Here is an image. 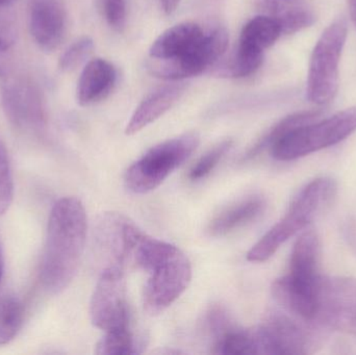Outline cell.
Instances as JSON below:
<instances>
[{
	"mask_svg": "<svg viewBox=\"0 0 356 355\" xmlns=\"http://www.w3.org/2000/svg\"><path fill=\"white\" fill-rule=\"evenodd\" d=\"M321 115L322 110H313L286 117L249 150L244 160L265 149L280 162L297 160L336 145L356 131V106L318 121Z\"/></svg>",
	"mask_w": 356,
	"mask_h": 355,
	"instance_id": "obj_1",
	"label": "cell"
},
{
	"mask_svg": "<svg viewBox=\"0 0 356 355\" xmlns=\"http://www.w3.org/2000/svg\"><path fill=\"white\" fill-rule=\"evenodd\" d=\"M87 233V213L81 200H58L48 219L40 268V281L47 293H62L72 283L85 251Z\"/></svg>",
	"mask_w": 356,
	"mask_h": 355,
	"instance_id": "obj_2",
	"label": "cell"
},
{
	"mask_svg": "<svg viewBox=\"0 0 356 355\" xmlns=\"http://www.w3.org/2000/svg\"><path fill=\"white\" fill-rule=\"evenodd\" d=\"M127 256V264L149 275L143 293V306L152 316L161 314L182 295L192 267L186 254L172 244L154 239L138 229Z\"/></svg>",
	"mask_w": 356,
	"mask_h": 355,
	"instance_id": "obj_3",
	"label": "cell"
},
{
	"mask_svg": "<svg viewBox=\"0 0 356 355\" xmlns=\"http://www.w3.org/2000/svg\"><path fill=\"white\" fill-rule=\"evenodd\" d=\"M320 241L317 233L307 231L297 239L291 254L290 271L276 279L272 294L289 313L305 321L315 320L316 302L321 275Z\"/></svg>",
	"mask_w": 356,
	"mask_h": 355,
	"instance_id": "obj_4",
	"label": "cell"
},
{
	"mask_svg": "<svg viewBox=\"0 0 356 355\" xmlns=\"http://www.w3.org/2000/svg\"><path fill=\"white\" fill-rule=\"evenodd\" d=\"M336 192V183L327 177H320L307 183L295 196L284 218L249 250L248 261L263 263L272 258L282 244L305 229L330 206Z\"/></svg>",
	"mask_w": 356,
	"mask_h": 355,
	"instance_id": "obj_5",
	"label": "cell"
},
{
	"mask_svg": "<svg viewBox=\"0 0 356 355\" xmlns=\"http://www.w3.org/2000/svg\"><path fill=\"white\" fill-rule=\"evenodd\" d=\"M198 145L199 137L195 133L158 144L129 167L125 174V185L136 194L154 191L190 158Z\"/></svg>",
	"mask_w": 356,
	"mask_h": 355,
	"instance_id": "obj_6",
	"label": "cell"
},
{
	"mask_svg": "<svg viewBox=\"0 0 356 355\" xmlns=\"http://www.w3.org/2000/svg\"><path fill=\"white\" fill-rule=\"evenodd\" d=\"M345 19L332 22L318 40L309 62L307 94L318 106L330 104L339 89V66L347 39Z\"/></svg>",
	"mask_w": 356,
	"mask_h": 355,
	"instance_id": "obj_7",
	"label": "cell"
},
{
	"mask_svg": "<svg viewBox=\"0 0 356 355\" xmlns=\"http://www.w3.org/2000/svg\"><path fill=\"white\" fill-rule=\"evenodd\" d=\"M1 104L8 122L25 133H39L47 121L45 99L29 77L10 72L0 79Z\"/></svg>",
	"mask_w": 356,
	"mask_h": 355,
	"instance_id": "obj_8",
	"label": "cell"
},
{
	"mask_svg": "<svg viewBox=\"0 0 356 355\" xmlns=\"http://www.w3.org/2000/svg\"><path fill=\"white\" fill-rule=\"evenodd\" d=\"M90 318L94 327L104 333L129 329L124 269H102L90 302Z\"/></svg>",
	"mask_w": 356,
	"mask_h": 355,
	"instance_id": "obj_9",
	"label": "cell"
},
{
	"mask_svg": "<svg viewBox=\"0 0 356 355\" xmlns=\"http://www.w3.org/2000/svg\"><path fill=\"white\" fill-rule=\"evenodd\" d=\"M315 320L330 329L356 336V279L321 277Z\"/></svg>",
	"mask_w": 356,
	"mask_h": 355,
	"instance_id": "obj_10",
	"label": "cell"
},
{
	"mask_svg": "<svg viewBox=\"0 0 356 355\" xmlns=\"http://www.w3.org/2000/svg\"><path fill=\"white\" fill-rule=\"evenodd\" d=\"M253 333L257 354H307L311 348L307 331L280 313L270 314Z\"/></svg>",
	"mask_w": 356,
	"mask_h": 355,
	"instance_id": "obj_11",
	"label": "cell"
},
{
	"mask_svg": "<svg viewBox=\"0 0 356 355\" xmlns=\"http://www.w3.org/2000/svg\"><path fill=\"white\" fill-rule=\"evenodd\" d=\"M228 41L229 38L226 29L218 27L209 33H205L198 49L188 60L181 63L150 60L148 69L156 77L169 81L197 76L225 53Z\"/></svg>",
	"mask_w": 356,
	"mask_h": 355,
	"instance_id": "obj_12",
	"label": "cell"
},
{
	"mask_svg": "<svg viewBox=\"0 0 356 355\" xmlns=\"http://www.w3.org/2000/svg\"><path fill=\"white\" fill-rule=\"evenodd\" d=\"M29 21L31 37L43 51H54L62 43L66 16L60 0H31Z\"/></svg>",
	"mask_w": 356,
	"mask_h": 355,
	"instance_id": "obj_13",
	"label": "cell"
},
{
	"mask_svg": "<svg viewBox=\"0 0 356 355\" xmlns=\"http://www.w3.org/2000/svg\"><path fill=\"white\" fill-rule=\"evenodd\" d=\"M205 33L194 22H184L165 31L149 49L152 60L181 63L198 49Z\"/></svg>",
	"mask_w": 356,
	"mask_h": 355,
	"instance_id": "obj_14",
	"label": "cell"
},
{
	"mask_svg": "<svg viewBox=\"0 0 356 355\" xmlns=\"http://www.w3.org/2000/svg\"><path fill=\"white\" fill-rule=\"evenodd\" d=\"M115 67L104 58H93L86 64L77 83L76 98L81 106L104 100L116 83Z\"/></svg>",
	"mask_w": 356,
	"mask_h": 355,
	"instance_id": "obj_15",
	"label": "cell"
},
{
	"mask_svg": "<svg viewBox=\"0 0 356 355\" xmlns=\"http://www.w3.org/2000/svg\"><path fill=\"white\" fill-rule=\"evenodd\" d=\"M261 15L278 23L282 35H292L312 26L316 16L311 8L297 0H254Z\"/></svg>",
	"mask_w": 356,
	"mask_h": 355,
	"instance_id": "obj_16",
	"label": "cell"
},
{
	"mask_svg": "<svg viewBox=\"0 0 356 355\" xmlns=\"http://www.w3.org/2000/svg\"><path fill=\"white\" fill-rule=\"evenodd\" d=\"M182 93L184 87L178 85H166L152 92L134 112L125 129L127 135H136L158 120L175 106Z\"/></svg>",
	"mask_w": 356,
	"mask_h": 355,
	"instance_id": "obj_17",
	"label": "cell"
},
{
	"mask_svg": "<svg viewBox=\"0 0 356 355\" xmlns=\"http://www.w3.org/2000/svg\"><path fill=\"white\" fill-rule=\"evenodd\" d=\"M266 200L261 196H250L229 206L209 223V233L213 237L227 235L244 225L254 221L263 214Z\"/></svg>",
	"mask_w": 356,
	"mask_h": 355,
	"instance_id": "obj_18",
	"label": "cell"
},
{
	"mask_svg": "<svg viewBox=\"0 0 356 355\" xmlns=\"http://www.w3.org/2000/svg\"><path fill=\"white\" fill-rule=\"evenodd\" d=\"M282 35V28L276 21L265 15H259L251 19L243 27L238 46L264 52L273 45Z\"/></svg>",
	"mask_w": 356,
	"mask_h": 355,
	"instance_id": "obj_19",
	"label": "cell"
},
{
	"mask_svg": "<svg viewBox=\"0 0 356 355\" xmlns=\"http://www.w3.org/2000/svg\"><path fill=\"white\" fill-rule=\"evenodd\" d=\"M24 319V306L14 295L0 297V346L6 345L18 335Z\"/></svg>",
	"mask_w": 356,
	"mask_h": 355,
	"instance_id": "obj_20",
	"label": "cell"
},
{
	"mask_svg": "<svg viewBox=\"0 0 356 355\" xmlns=\"http://www.w3.org/2000/svg\"><path fill=\"white\" fill-rule=\"evenodd\" d=\"M213 354L222 355L257 354L253 329L234 327L213 341Z\"/></svg>",
	"mask_w": 356,
	"mask_h": 355,
	"instance_id": "obj_21",
	"label": "cell"
},
{
	"mask_svg": "<svg viewBox=\"0 0 356 355\" xmlns=\"http://www.w3.org/2000/svg\"><path fill=\"white\" fill-rule=\"evenodd\" d=\"M143 344L129 329L108 331L104 333L96 346V354L100 355H129L141 352Z\"/></svg>",
	"mask_w": 356,
	"mask_h": 355,
	"instance_id": "obj_22",
	"label": "cell"
},
{
	"mask_svg": "<svg viewBox=\"0 0 356 355\" xmlns=\"http://www.w3.org/2000/svg\"><path fill=\"white\" fill-rule=\"evenodd\" d=\"M94 49L93 40L81 37L73 42L60 56L58 67L64 72H71L86 62Z\"/></svg>",
	"mask_w": 356,
	"mask_h": 355,
	"instance_id": "obj_23",
	"label": "cell"
},
{
	"mask_svg": "<svg viewBox=\"0 0 356 355\" xmlns=\"http://www.w3.org/2000/svg\"><path fill=\"white\" fill-rule=\"evenodd\" d=\"M232 145H234V142L232 140H226V141L218 144L213 149L207 151L204 156H201L198 162L193 166L190 173H188L190 179H192V181H199V179H202L207 176L215 169V167L219 164L220 160L223 158V156L232 149Z\"/></svg>",
	"mask_w": 356,
	"mask_h": 355,
	"instance_id": "obj_24",
	"label": "cell"
},
{
	"mask_svg": "<svg viewBox=\"0 0 356 355\" xmlns=\"http://www.w3.org/2000/svg\"><path fill=\"white\" fill-rule=\"evenodd\" d=\"M14 199V181L8 151L0 141V217L3 216Z\"/></svg>",
	"mask_w": 356,
	"mask_h": 355,
	"instance_id": "obj_25",
	"label": "cell"
},
{
	"mask_svg": "<svg viewBox=\"0 0 356 355\" xmlns=\"http://www.w3.org/2000/svg\"><path fill=\"white\" fill-rule=\"evenodd\" d=\"M264 52L254 51L238 46L230 67V75L236 79L250 76L263 64Z\"/></svg>",
	"mask_w": 356,
	"mask_h": 355,
	"instance_id": "obj_26",
	"label": "cell"
},
{
	"mask_svg": "<svg viewBox=\"0 0 356 355\" xmlns=\"http://www.w3.org/2000/svg\"><path fill=\"white\" fill-rule=\"evenodd\" d=\"M10 0H0V48L8 50L17 38L16 17Z\"/></svg>",
	"mask_w": 356,
	"mask_h": 355,
	"instance_id": "obj_27",
	"label": "cell"
},
{
	"mask_svg": "<svg viewBox=\"0 0 356 355\" xmlns=\"http://www.w3.org/2000/svg\"><path fill=\"white\" fill-rule=\"evenodd\" d=\"M205 322L207 331L213 337V341H216L226 331L236 327L226 308L219 304L211 306V310L207 312Z\"/></svg>",
	"mask_w": 356,
	"mask_h": 355,
	"instance_id": "obj_28",
	"label": "cell"
},
{
	"mask_svg": "<svg viewBox=\"0 0 356 355\" xmlns=\"http://www.w3.org/2000/svg\"><path fill=\"white\" fill-rule=\"evenodd\" d=\"M100 3L108 25L122 31L127 24V0H100Z\"/></svg>",
	"mask_w": 356,
	"mask_h": 355,
	"instance_id": "obj_29",
	"label": "cell"
},
{
	"mask_svg": "<svg viewBox=\"0 0 356 355\" xmlns=\"http://www.w3.org/2000/svg\"><path fill=\"white\" fill-rule=\"evenodd\" d=\"M8 50L0 48V79L12 72L13 67L10 60L8 58Z\"/></svg>",
	"mask_w": 356,
	"mask_h": 355,
	"instance_id": "obj_30",
	"label": "cell"
},
{
	"mask_svg": "<svg viewBox=\"0 0 356 355\" xmlns=\"http://www.w3.org/2000/svg\"><path fill=\"white\" fill-rule=\"evenodd\" d=\"M161 2H162L163 10L169 15L177 10L180 0H161Z\"/></svg>",
	"mask_w": 356,
	"mask_h": 355,
	"instance_id": "obj_31",
	"label": "cell"
},
{
	"mask_svg": "<svg viewBox=\"0 0 356 355\" xmlns=\"http://www.w3.org/2000/svg\"><path fill=\"white\" fill-rule=\"evenodd\" d=\"M349 13H350L351 20L356 27V0H348Z\"/></svg>",
	"mask_w": 356,
	"mask_h": 355,
	"instance_id": "obj_32",
	"label": "cell"
},
{
	"mask_svg": "<svg viewBox=\"0 0 356 355\" xmlns=\"http://www.w3.org/2000/svg\"><path fill=\"white\" fill-rule=\"evenodd\" d=\"M4 270V254L3 248H2L1 242H0V281H1L2 275Z\"/></svg>",
	"mask_w": 356,
	"mask_h": 355,
	"instance_id": "obj_33",
	"label": "cell"
}]
</instances>
